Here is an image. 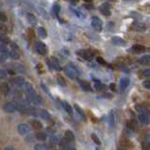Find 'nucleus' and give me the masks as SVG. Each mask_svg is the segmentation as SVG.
<instances>
[{"label":"nucleus","instance_id":"obj_1","mask_svg":"<svg viewBox=\"0 0 150 150\" xmlns=\"http://www.w3.org/2000/svg\"><path fill=\"white\" fill-rule=\"evenodd\" d=\"M64 72L67 75V77H69L70 79H73V80L76 79L78 77V69L75 68L72 64H70L67 68H65Z\"/></svg>","mask_w":150,"mask_h":150},{"label":"nucleus","instance_id":"obj_2","mask_svg":"<svg viewBox=\"0 0 150 150\" xmlns=\"http://www.w3.org/2000/svg\"><path fill=\"white\" fill-rule=\"evenodd\" d=\"M92 26L93 27V29L97 32H101L103 28V23L97 16H93L92 18Z\"/></svg>","mask_w":150,"mask_h":150},{"label":"nucleus","instance_id":"obj_3","mask_svg":"<svg viewBox=\"0 0 150 150\" xmlns=\"http://www.w3.org/2000/svg\"><path fill=\"white\" fill-rule=\"evenodd\" d=\"M36 52L41 55H45L47 54V47L43 41H37L36 42Z\"/></svg>","mask_w":150,"mask_h":150},{"label":"nucleus","instance_id":"obj_4","mask_svg":"<svg viewBox=\"0 0 150 150\" xmlns=\"http://www.w3.org/2000/svg\"><path fill=\"white\" fill-rule=\"evenodd\" d=\"M78 54L85 60H89V61H91L93 58V53L90 50H80L78 52Z\"/></svg>","mask_w":150,"mask_h":150},{"label":"nucleus","instance_id":"obj_5","mask_svg":"<svg viewBox=\"0 0 150 150\" xmlns=\"http://www.w3.org/2000/svg\"><path fill=\"white\" fill-rule=\"evenodd\" d=\"M130 83V80L128 77H123L120 80V83H119V86H120V91L121 92H124L126 88L128 87Z\"/></svg>","mask_w":150,"mask_h":150},{"label":"nucleus","instance_id":"obj_6","mask_svg":"<svg viewBox=\"0 0 150 150\" xmlns=\"http://www.w3.org/2000/svg\"><path fill=\"white\" fill-rule=\"evenodd\" d=\"M138 118L140 120V122L143 125H149L150 124V116L148 114H144V112H141L138 115Z\"/></svg>","mask_w":150,"mask_h":150},{"label":"nucleus","instance_id":"obj_7","mask_svg":"<svg viewBox=\"0 0 150 150\" xmlns=\"http://www.w3.org/2000/svg\"><path fill=\"white\" fill-rule=\"evenodd\" d=\"M99 11H100V12L103 14V15H105V16H110L111 14L110 5L108 4V3L102 4L101 6L99 7Z\"/></svg>","mask_w":150,"mask_h":150},{"label":"nucleus","instance_id":"obj_8","mask_svg":"<svg viewBox=\"0 0 150 150\" xmlns=\"http://www.w3.org/2000/svg\"><path fill=\"white\" fill-rule=\"evenodd\" d=\"M130 52L133 54H143L145 52V47L141 44H135L131 47Z\"/></svg>","mask_w":150,"mask_h":150},{"label":"nucleus","instance_id":"obj_9","mask_svg":"<svg viewBox=\"0 0 150 150\" xmlns=\"http://www.w3.org/2000/svg\"><path fill=\"white\" fill-rule=\"evenodd\" d=\"M17 129H18V132H19V134H21V135L29 134V132H30L29 127L27 126V124H20L19 126H18Z\"/></svg>","mask_w":150,"mask_h":150},{"label":"nucleus","instance_id":"obj_10","mask_svg":"<svg viewBox=\"0 0 150 150\" xmlns=\"http://www.w3.org/2000/svg\"><path fill=\"white\" fill-rule=\"evenodd\" d=\"M111 42L116 46H126V41L120 37H113L111 39Z\"/></svg>","mask_w":150,"mask_h":150},{"label":"nucleus","instance_id":"obj_11","mask_svg":"<svg viewBox=\"0 0 150 150\" xmlns=\"http://www.w3.org/2000/svg\"><path fill=\"white\" fill-rule=\"evenodd\" d=\"M50 64H51V68L54 69L55 70H60V69H62V66H60V61L58 60V58L51 57V59H50Z\"/></svg>","mask_w":150,"mask_h":150},{"label":"nucleus","instance_id":"obj_12","mask_svg":"<svg viewBox=\"0 0 150 150\" xmlns=\"http://www.w3.org/2000/svg\"><path fill=\"white\" fill-rule=\"evenodd\" d=\"M38 116H40L41 118H43L44 120H49V119H51V115L48 112V111H46L44 109L38 110Z\"/></svg>","mask_w":150,"mask_h":150},{"label":"nucleus","instance_id":"obj_13","mask_svg":"<svg viewBox=\"0 0 150 150\" xmlns=\"http://www.w3.org/2000/svg\"><path fill=\"white\" fill-rule=\"evenodd\" d=\"M62 108L65 110V112H66L69 115H73V112H74L73 107H72L71 105H70L67 101L62 100Z\"/></svg>","mask_w":150,"mask_h":150},{"label":"nucleus","instance_id":"obj_14","mask_svg":"<svg viewBox=\"0 0 150 150\" xmlns=\"http://www.w3.org/2000/svg\"><path fill=\"white\" fill-rule=\"evenodd\" d=\"M64 139L67 140L69 143H71V142H74L76 137H75V134L72 130L67 129V130H65V132H64Z\"/></svg>","mask_w":150,"mask_h":150},{"label":"nucleus","instance_id":"obj_15","mask_svg":"<svg viewBox=\"0 0 150 150\" xmlns=\"http://www.w3.org/2000/svg\"><path fill=\"white\" fill-rule=\"evenodd\" d=\"M20 87H21V89H22V90L24 91L26 94H27V93H29V91H31L32 89H34L33 86H32V84H31L30 83L26 82V81L21 84Z\"/></svg>","mask_w":150,"mask_h":150},{"label":"nucleus","instance_id":"obj_16","mask_svg":"<svg viewBox=\"0 0 150 150\" xmlns=\"http://www.w3.org/2000/svg\"><path fill=\"white\" fill-rule=\"evenodd\" d=\"M29 123L32 126V128H33L34 129H36V130H41L42 129H43V124H42L41 122L39 120H37V119H31L29 121Z\"/></svg>","mask_w":150,"mask_h":150},{"label":"nucleus","instance_id":"obj_17","mask_svg":"<svg viewBox=\"0 0 150 150\" xmlns=\"http://www.w3.org/2000/svg\"><path fill=\"white\" fill-rule=\"evenodd\" d=\"M11 69L14 70V71H17V72H21V73H24L26 72V69L23 65L21 64H18V63H14L11 65Z\"/></svg>","mask_w":150,"mask_h":150},{"label":"nucleus","instance_id":"obj_18","mask_svg":"<svg viewBox=\"0 0 150 150\" xmlns=\"http://www.w3.org/2000/svg\"><path fill=\"white\" fill-rule=\"evenodd\" d=\"M0 91L3 94V95H9V93L11 91V88H10V86L7 83H2L0 84Z\"/></svg>","mask_w":150,"mask_h":150},{"label":"nucleus","instance_id":"obj_19","mask_svg":"<svg viewBox=\"0 0 150 150\" xmlns=\"http://www.w3.org/2000/svg\"><path fill=\"white\" fill-rule=\"evenodd\" d=\"M4 109L7 112H14L16 111V107L13 102H8L4 106Z\"/></svg>","mask_w":150,"mask_h":150},{"label":"nucleus","instance_id":"obj_20","mask_svg":"<svg viewBox=\"0 0 150 150\" xmlns=\"http://www.w3.org/2000/svg\"><path fill=\"white\" fill-rule=\"evenodd\" d=\"M27 21L30 23L31 25H37V18L35 17V15L33 13L31 12H27Z\"/></svg>","mask_w":150,"mask_h":150},{"label":"nucleus","instance_id":"obj_21","mask_svg":"<svg viewBox=\"0 0 150 150\" xmlns=\"http://www.w3.org/2000/svg\"><path fill=\"white\" fill-rule=\"evenodd\" d=\"M35 137L37 140L40 141V142H44V141L46 140V138H47V135H46V133L44 132V131L39 130L38 132L35 134Z\"/></svg>","mask_w":150,"mask_h":150},{"label":"nucleus","instance_id":"obj_22","mask_svg":"<svg viewBox=\"0 0 150 150\" xmlns=\"http://www.w3.org/2000/svg\"><path fill=\"white\" fill-rule=\"evenodd\" d=\"M133 28L135 30L137 31H141V32H144L146 29V26L144 25V23H138L136 21V23H133Z\"/></svg>","mask_w":150,"mask_h":150},{"label":"nucleus","instance_id":"obj_23","mask_svg":"<svg viewBox=\"0 0 150 150\" xmlns=\"http://www.w3.org/2000/svg\"><path fill=\"white\" fill-rule=\"evenodd\" d=\"M9 56H10L11 58L14 59V60H18L20 58V51H15V50H11L9 51Z\"/></svg>","mask_w":150,"mask_h":150},{"label":"nucleus","instance_id":"obj_24","mask_svg":"<svg viewBox=\"0 0 150 150\" xmlns=\"http://www.w3.org/2000/svg\"><path fill=\"white\" fill-rule=\"evenodd\" d=\"M74 109L76 110V112H78V114L80 115V117L83 119V120H86V115H85V114H84V112H83V110L81 109L80 107H79L78 104H76V103H75L74 104Z\"/></svg>","mask_w":150,"mask_h":150},{"label":"nucleus","instance_id":"obj_25","mask_svg":"<svg viewBox=\"0 0 150 150\" xmlns=\"http://www.w3.org/2000/svg\"><path fill=\"white\" fill-rule=\"evenodd\" d=\"M78 82H79V84H80L81 88L84 91H92L93 90L91 86L87 82H84V81H78Z\"/></svg>","mask_w":150,"mask_h":150},{"label":"nucleus","instance_id":"obj_26","mask_svg":"<svg viewBox=\"0 0 150 150\" xmlns=\"http://www.w3.org/2000/svg\"><path fill=\"white\" fill-rule=\"evenodd\" d=\"M11 82L14 83V84H16V86H20L21 84L25 82V79L23 78V77H21V76H17V77H14L12 80H11Z\"/></svg>","mask_w":150,"mask_h":150},{"label":"nucleus","instance_id":"obj_27","mask_svg":"<svg viewBox=\"0 0 150 150\" xmlns=\"http://www.w3.org/2000/svg\"><path fill=\"white\" fill-rule=\"evenodd\" d=\"M135 109L137 112H139V114H141V112H144V114H150V111H148L146 108L144 107L143 105H136L135 106Z\"/></svg>","mask_w":150,"mask_h":150},{"label":"nucleus","instance_id":"obj_28","mask_svg":"<svg viewBox=\"0 0 150 150\" xmlns=\"http://www.w3.org/2000/svg\"><path fill=\"white\" fill-rule=\"evenodd\" d=\"M37 32H38V35L42 39H45V38L47 37V32H46V30L44 27H39L38 29H37Z\"/></svg>","mask_w":150,"mask_h":150},{"label":"nucleus","instance_id":"obj_29","mask_svg":"<svg viewBox=\"0 0 150 150\" xmlns=\"http://www.w3.org/2000/svg\"><path fill=\"white\" fill-rule=\"evenodd\" d=\"M109 123H110V127L112 129L114 127L115 124V118H114V114L113 112H110V115H109Z\"/></svg>","mask_w":150,"mask_h":150},{"label":"nucleus","instance_id":"obj_30","mask_svg":"<svg viewBox=\"0 0 150 150\" xmlns=\"http://www.w3.org/2000/svg\"><path fill=\"white\" fill-rule=\"evenodd\" d=\"M34 150H49V147L45 144H38L34 145Z\"/></svg>","mask_w":150,"mask_h":150},{"label":"nucleus","instance_id":"obj_31","mask_svg":"<svg viewBox=\"0 0 150 150\" xmlns=\"http://www.w3.org/2000/svg\"><path fill=\"white\" fill-rule=\"evenodd\" d=\"M53 12H54V14H55L56 16L59 17L60 12V6L58 3H55L53 5Z\"/></svg>","mask_w":150,"mask_h":150},{"label":"nucleus","instance_id":"obj_32","mask_svg":"<svg viewBox=\"0 0 150 150\" xmlns=\"http://www.w3.org/2000/svg\"><path fill=\"white\" fill-rule=\"evenodd\" d=\"M0 42L4 44H7L10 42V39H9L6 34H0Z\"/></svg>","mask_w":150,"mask_h":150},{"label":"nucleus","instance_id":"obj_33","mask_svg":"<svg viewBox=\"0 0 150 150\" xmlns=\"http://www.w3.org/2000/svg\"><path fill=\"white\" fill-rule=\"evenodd\" d=\"M148 62H150V54L144 55L139 59V63H141V64H144V63H148Z\"/></svg>","mask_w":150,"mask_h":150},{"label":"nucleus","instance_id":"obj_34","mask_svg":"<svg viewBox=\"0 0 150 150\" xmlns=\"http://www.w3.org/2000/svg\"><path fill=\"white\" fill-rule=\"evenodd\" d=\"M91 138H92V140L93 141V143H95V144H97V145H101V141H100L99 138H98V136H97L96 134L92 133V134H91Z\"/></svg>","mask_w":150,"mask_h":150},{"label":"nucleus","instance_id":"obj_35","mask_svg":"<svg viewBox=\"0 0 150 150\" xmlns=\"http://www.w3.org/2000/svg\"><path fill=\"white\" fill-rule=\"evenodd\" d=\"M59 142H60V139H59L58 136L53 135V136H51V137H50V144L52 145H57L59 144Z\"/></svg>","mask_w":150,"mask_h":150},{"label":"nucleus","instance_id":"obj_36","mask_svg":"<svg viewBox=\"0 0 150 150\" xmlns=\"http://www.w3.org/2000/svg\"><path fill=\"white\" fill-rule=\"evenodd\" d=\"M57 83H58L59 86H62V87H64L65 86H66V83H65V80H64L62 76H58V77H57Z\"/></svg>","mask_w":150,"mask_h":150},{"label":"nucleus","instance_id":"obj_37","mask_svg":"<svg viewBox=\"0 0 150 150\" xmlns=\"http://www.w3.org/2000/svg\"><path fill=\"white\" fill-rule=\"evenodd\" d=\"M8 33V28L5 25L0 23V34H7Z\"/></svg>","mask_w":150,"mask_h":150},{"label":"nucleus","instance_id":"obj_38","mask_svg":"<svg viewBox=\"0 0 150 150\" xmlns=\"http://www.w3.org/2000/svg\"><path fill=\"white\" fill-rule=\"evenodd\" d=\"M41 87H42V89H43V90L47 94V95L50 97V98H53V97H52V95H51V93L49 92V90H48V88H47V86H45L44 83H41Z\"/></svg>","mask_w":150,"mask_h":150},{"label":"nucleus","instance_id":"obj_39","mask_svg":"<svg viewBox=\"0 0 150 150\" xmlns=\"http://www.w3.org/2000/svg\"><path fill=\"white\" fill-rule=\"evenodd\" d=\"M0 21L3 22V23H5V22L8 21V17H7V15L5 14V12L0 11Z\"/></svg>","mask_w":150,"mask_h":150},{"label":"nucleus","instance_id":"obj_40","mask_svg":"<svg viewBox=\"0 0 150 150\" xmlns=\"http://www.w3.org/2000/svg\"><path fill=\"white\" fill-rule=\"evenodd\" d=\"M7 76H8V72L6 71V70L0 69V79L4 80V79L7 78Z\"/></svg>","mask_w":150,"mask_h":150},{"label":"nucleus","instance_id":"obj_41","mask_svg":"<svg viewBox=\"0 0 150 150\" xmlns=\"http://www.w3.org/2000/svg\"><path fill=\"white\" fill-rule=\"evenodd\" d=\"M96 61H97L98 64L103 65V66H107V62L101 57V56H97V57H96Z\"/></svg>","mask_w":150,"mask_h":150},{"label":"nucleus","instance_id":"obj_42","mask_svg":"<svg viewBox=\"0 0 150 150\" xmlns=\"http://www.w3.org/2000/svg\"><path fill=\"white\" fill-rule=\"evenodd\" d=\"M142 84H143V86L144 88H146V89H148V90H150V80H145V81L143 82Z\"/></svg>","mask_w":150,"mask_h":150},{"label":"nucleus","instance_id":"obj_43","mask_svg":"<svg viewBox=\"0 0 150 150\" xmlns=\"http://www.w3.org/2000/svg\"><path fill=\"white\" fill-rule=\"evenodd\" d=\"M11 46V50H15V51H19V46H18L14 41L10 42Z\"/></svg>","mask_w":150,"mask_h":150},{"label":"nucleus","instance_id":"obj_44","mask_svg":"<svg viewBox=\"0 0 150 150\" xmlns=\"http://www.w3.org/2000/svg\"><path fill=\"white\" fill-rule=\"evenodd\" d=\"M126 127L129 129H131V130H134L135 129V126H134V124L132 123V122H130V121H128V123H126Z\"/></svg>","mask_w":150,"mask_h":150},{"label":"nucleus","instance_id":"obj_45","mask_svg":"<svg viewBox=\"0 0 150 150\" xmlns=\"http://www.w3.org/2000/svg\"><path fill=\"white\" fill-rule=\"evenodd\" d=\"M62 148H63L64 150H76V149H75V148H74V147L72 146L71 144H69V143H68L67 144H65V145H64V146H63Z\"/></svg>","mask_w":150,"mask_h":150},{"label":"nucleus","instance_id":"obj_46","mask_svg":"<svg viewBox=\"0 0 150 150\" xmlns=\"http://www.w3.org/2000/svg\"><path fill=\"white\" fill-rule=\"evenodd\" d=\"M6 58H7V56L5 54H3L0 53V63H4L6 61Z\"/></svg>","mask_w":150,"mask_h":150},{"label":"nucleus","instance_id":"obj_47","mask_svg":"<svg viewBox=\"0 0 150 150\" xmlns=\"http://www.w3.org/2000/svg\"><path fill=\"white\" fill-rule=\"evenodd\" d=\"M143 74L144 75L145 77L150 78V69H144V71H143Z\"/></svg>","mask_w":150,"mask_h":150},{"label":"nucleus","instance_id":"obj_48","mask_svg":"<svg viewBox=\"0 0 150 150\" xmlns=\"http://www.w3.org/2000/svg\"><path fill=\"white\" fill-rule=\"evenodd\" d=\"M26 140H27V142H29V143H33V136L29 135V137L26 138Z\"/></svg>","mask_w":150,"mask_h":150},{"label":"nucleus","instance_id":"obj_49","mask_svg":"<svg viewBox=\"0 0 150 150\" xmlns=\"http://www.w3.org/2000/svg\"><path fill=\"white\" fill-rule=\"evenodd\" d=\"M110 88L111 89V90L115 91V84H114V83H111V86H110Z\"/></svg>","mask_w":150,"mask_h":150},{"label":"nucleus","instance_id":"obj_50","mask_svg":"<svg viewBox=\"0 0 150 150\" xmlns=\"http://www.w3.org/2000/svg\"><path fill=\"white\" fill-rule=\"evenodd\" d=\"M5 150H15V148L13 146H8V147H6Z\"/></svg>","mask_w":150,"mask_h":150},{"label":"nucleus","instance_id":"obj_51","mask_svg":"<svg viewBox=\"0 0 150 150\" xmlns=\"http://www.w3.org/2000/svg\"><path fill=\"white\" fill-rule=\"evenodd\" d=\"M117 150H126V149H124V148H117Z\"/></svg>","mask_w":150,"mask_h":150},{"label":"nucleus","instance_id":"obj_52","mask_svg":"<svg viewBox=\"0 0 150 150\" xmlns=\"http://www.w3.org/2000/svg\"><path fill=\"white\" fill-rule=\"evenodd\" d=\"M84 1H86V2H90V1H92V0H84Z\"/></svg>","mask_w":150,"mask_h":150},{"label":"nucleus","instance_id":"obj_53","mask_svg":"<svg viewBox=\"0 0 150 150\" xmlns=\"http://www.w3.org/2000/svg\"><path fill=\"white\" fill-rule=\"evenodd\" d=\"M96 150H99V149H98V148H96Z\"/></svg>","mask_w":150,"mask_h":150}]
</instances>
